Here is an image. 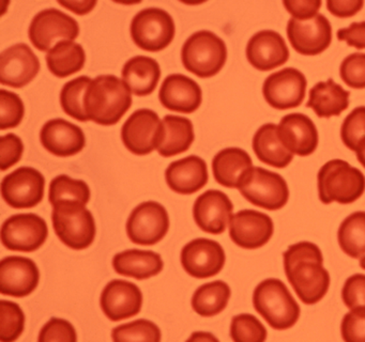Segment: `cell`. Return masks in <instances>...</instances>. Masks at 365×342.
<instances>
[{"label": "cell", "instance_id": "8fae6325", "mask_svg": "<svg viewBox=\"0 0 365 342\" xmlns=\"http://www.w3.org/2000/svg\"><path fill=\"white\" fill-rule=\"evenodd\" d=\"M48 235L46 220L34 213L16 214L1 227L3 245L14 252H35L46 243Z\"/></svg>", "mask_w": 365, "mask_h": 342}, {"label": "cell", "instance_id": "4fadbf2b", "mask_svg": "<svg viewBox=\"0 0 365 342\" xmlns=\"http://www.w3.org/2000/svg\"><path fill=\"white\" fill-rule=\"evenodd\" d=\"M46 179L33 167H21L4 177L1 196L14 209H31L44 197Z\"/></svg>", "mask_w": 365, "mask_h": 342}, {"label": "cell", "instance_id": "836d02e7", "mask_svg": "<svg viewBox=\"0 0 365 342\" xmlns=\"http://www.w3.org/2000/svg\"><path fill=\"white\" fill-rule=\"evenodd\" d=\"M232 291L230 286L222 280L202 284L192 296V308L202 316H215L221 314L228 301Z\"/></svg>", "mask_w": 365, "mask_h": 342}, {"label": "cell", "instance_id": "ffe728a7", "mask_svg": "<svg viewBox=\"0 0 365 342\" xmlns=\"http://www.w3.org/2000/svg\"><path fill=\"white\" fill-rule=\"evenodd\" d=\"M102 311L113 322L125 320L140 314L143 293L135 284L114 279L106 284L100 297Z\"/></svg>", "mask_w": 365, "mask_h": 342}, {"label": "cell", "instance_id": "484cf974", "mask_svg": "<svg viewBox=\"0 0 365 342\" xmlns=\"http://www.w3.org/2000/svg\"><path fill=\"white\" fill-rule=\"evenodd\" d=\"M170 190L181 195H192L208 183V167L200 156L191 155L173 162L165 171Z\"/></svg>", "mask_w": 365, "mask_h": 342}, {"label": "cell", "instance_id": "b9f144b4", "mask_svg": "<svg viewBox=\"0 0 365 342\" xmlns=\"http://www.w3.org/2000/svg\"><path fill=\"white\" fill-rule=\"evenodd\" d=\"M25 115L24 103L22 98L14 93L3 89L0 91V130L16 128L22 122Z\"/></svg>", "mask_w": 365, "mask_h": 342}, {"label": "cell", "instance_id": "f907efd6", "mask_svg": "<svg viewBox=\"0 0 365 342\" xmlns=\"http://www.w3.org/2000/svg\"><path fill=\"white\" fill-rule=\"evenodd\" d=\"M364 6L362 0H328L327 8L334 16L345 19L356 15Z\"/></svg>", "mask_w": 365, "mask_h": 342}, {"label": "cell", "instance_id": "4316f807", "mask_svg": "<svg viewBox=\"0 0 365 342\" xmlns=\"http://www.w3.org/2000/svg\"><path fill=\"white\" fill-rule=\"evenodd\" d=\"M254 168L251 156L240 147H226L213 157L215 181L227 188H239Z\"/></svg>", "mask_w": 365, "mask_h": 342}, {"label": "cell", "instance_id": "db71d44e", "mask_svg": "<svg viewBox=\"0 0 365 342\" xmlns=\"http://www.w3.org/2000/svg\"><path fill=\"white\" fill-rule=\"evenodd\" d=\"M356 158H358L360 164L365 168V140L359 145L356 150Z\"/></svg>", "mask_w": 365, "mask_h": 342}, {"label": "cell", "instance_id": "d4e9b609", "mask_svg": "<svg viewBox=\"0 0 365 342\" xmlns=\"http://www.w3.org/2000/svg\"><path fill=\"white\" fill-rule=\"evenodd\" d=\"M161 104L177 113H192L202 104V92L200 85L183 74L168 75L159 92Z\"/></svg>", "mask_w": 365, "mask_h": 342}, {"label": "cell", "instance_id": "c3c4849f", "mask_svg": "<svg viewBox=\"0 0 365 342\" xmlns=\"http://www.w3.org/2000/svg\"><path fill=\"white\" fill-rule=\"evenodd\" d=\"M283 4L287 12L292 15V19L304 21L316 16L322 4L320 0H285Z\"/></svg>", "mask_w": 365, "mask_h": 342}, {"label": "cell", "instance_id": "60d3db41", "mask_svg": "<svg viewBox=\"0 0 365 342\" xmlns=\"http://www.w3.org/2000/svg\"><path fill=\"white\" fill-rule=\"evenodd\" d=\"M341 137L344 145L354 152L365 140V106L356 107L345 118L341 124Z\"/></svg>", "mask_w": 365, "mask_h": 342}, {"label": "cell", "instance_id": "d6a6232c", "mask_svg": "<svg viewBox=\"0 0 365 342\" xmlns=\"http://www.w3.org/2000/svg\"><path fill=\"white\" fill-rule=\"evenodd\" d=\"M46 59L50 72L65 78L82 70L86 53L82 45L73 41H61L48 51Z\"/></svg>", "mask_w": 365, "mask_h": 342}, {"label": "cell", "instance_id": "7a4b0ae2", "mask_svg": "<svg viewBox=\"0 0 365 342\" xmlns=\"http://www.w3.org/2000/svg\"><path fill=\"white\" fill-rule=\"evenodd\" d=\"M131 106V90L115 75L96 77L84 96V109L88 120L99 125H115Z\"/></svg>", "mask_w": 365, "mask_h": 342}, {"label": "cell", "instance_id": "f6af8a7d", "mask_svg": "<svg viewBox=\"0 0 365 342\" xmlns=\"http://www.w3.org/2000/svg\"><path fill=\"white\" fill-rule=\"evenodd\" d=\"M341 337L346 342H365V308L350 309L341 325Z\"/></svg>", "mask_w": 365, "mask_h": 342}, {"label": "cell", "instance_id": "f5cc1de1", "mask_svg": "<svg viewBox=\"0 0 365 342\" xmlns=\"http://www.w3.org/2000/svg\"><path fill=\"white\" fill-rule=\"evenodd\" d=\"M187 341H202V342H211V341H219L215 336H213L211 333H204V331H197V333H192L191 337L187 338Z\"/></svg>", "mask_w": 365, "mask_h": 342}, {"label": "cell", "instance_id": "4dcf8cb0", "mask_svg": "<svg viewBox=\"0 0 365 342\" xmlns=\"http://www.w3.org/2000/svg\"><path fill=\"white\" fill-rule=\"evenodd\" d=\"M161 77L160 64L146 56H135L125 62L123 81L135 95H149L155 91Z\"/></svg>", "mask_w": 365, "mask_h": 342}, {"label": "cell", "instance_id": "11a10c76", "mask_svg": "<svg viewBox=\"0 0 365 342\" xmlns=\"http://www.w3.org/2000/svg\"><path fill=\"white\" fill-rule=\"evenodd\" d=\"M360 266H361V269H363L365 271V256H363V258H361Z\"/></svg>", "mask_w": 365, "mask_h": 342}, {"label": "cell", "instance_id": "f35d334b", "mask_svg": "<svg viewBox=\"0 0 365 342\" xmlns=\"http://www.w3.org/2000/svg\"><path fill=\"white\" fill-rule=\"evenodd\" d=\"M114 341L159 342L162 339L161 329L157 324L145 318L133 321L115 327L112 331Z\"/></svg>", "mask_w": 365, "mask_h": 342}, {"label": "cell", "instance_id": "6da1fadb", "mask_svg": "<svg viewBox=\"0 0 365 342\" xmlns=\"http://www.w3.org/2000/svg\"><path fill=\"white\" fill-rule=\"evenodd\" d=\"M284 271L305 305L319 303L330 288V274L324 267L322 250L311 242H299L283 254Z\"/></svg>", "mask_w": 365, "mask_h": 342}, {"label": "cell", "instance_id": "bcb514c9", "mask_svg": "<svg viewBox=\"0 0 365 342\" xmlns=\"http://www.w3.org/2000/svg\"><path fill=\"white\" fill-rule=\"evenodd\" d=\"M24 152L22 139L16 134L5 135L0 138V165L1 171H6L20 162Z\"/></svg>", "mask_w": 365, "mask_h": 342}, {"label": "cell", "instance_id": "44dd1931", "mask_svg": "<svg viewBox=\"0 0 365 342\" xmlns=\"http://www.w3.org/2000/svg\"><path fill=\"white\" fill-rule=\"evenodd\" d=\"M234 205L221 190H210L197 197L193 205L196 224L205 232L221 234L232 217Z\"/></svg>", "mask_w": 365, "mask_h": 342}, {"label": "cell", "instance_id": "816d5d0a", "mask_svg": "<svg viewBox=\"0 0 365 342\" xmlns=\"http://www.w3.org/2000/svg\"><path fill=\"white\" fill-rule=\"evenodd\" d=\"M57 2L63 8L68 9V10L72 11V12L78 15L88 14L97 6L96 0H83V1H61L59 0Z\"/></svg>", "mask_w": 365, "mask_h": 342}, {"label": "cell", "instance_id": "7bdbcfd3", "mask_svg": "<svg viewBox=\"0 0 365 342\" xmlns=\"http://www.w3.org/2000/svg\"><path fill=\"white\" fill-rule=\"evenodd\" d=\"M339 75L348 87L354 89L365 88V53H354L343 60Z\"/></svg>", "mask_w": 365, "mask_h": 342}, {"label": "cell", "instance_id": "8d00e7d4", "mask_svg": "<svg viewBox=\"0 0 365 342\" xmlns=\"http://www.w3.org/2000/svg\"><path fill=\"white\" fill-rule=\"evenodd\" d=\"M93 79L80 76L68 81L61 92V104L63 111L81 122L89 121L84 109V96Z\"/></svg>", "mask_w": 365, "mask_h": 342}, {"label": "cell", "instance_id": "7402d4cb", "mask_svg": "<svg viewBox=\"0 0 365 342\" xmlns=\"http://www.w3.org/2000/svg\"><path fill=\"white\" fill-rule=\"evenodd\" d=\"M247 58L254 68L266 72L285 64L289 59V49L281 34L262 30L250 38Z\"/></svg>", "mask_w": 365, "mask_h": 342}, {"label": "cell", "instance_id": "52a82bcc", "mask_svg": "<svg viewBox=\"0 0 365 342\" xmlns=\"http://www.w3.org/2000/svg\"><path fill=\"white\" fill-rule=\"evenodd\" d=\"M238 190L252 204L268 211L281 209L289 199L285 179L262 167H254Z\"/></svg>", "mask_w": 365, "mask_h": 342}, {"label": "cell", "instance_id": "3957f363", "mask_svg": "<svg viewBox=\"0 0 365 342\" xmlns=\"http://www.w3.org/2000/svg\"><path fill=\"white\" fill-rule=\"evenodd\" d=\"M253 305L277 331L292 328L300 318V306L286 284L277 278H268L257 284L253 293Z\"/></svg>", "mask_w": 365, "mask_h": 342}, {"label": "cell", "instance_id": "e575fe53", "mask_svg": "<svg viewBox=\"0 0 365 342\" xmlns=\"http://www.w3.org/2000/svg\"><path fill=\"white\" fill-rule=\"evenodd\" d=\"M339 247L350 258L365 256V212H354L341 222L337 232Z\"/></svg>", "mask_w": 365, "mask_h": 342}, {"label": "cell", "instance_id": "f546056e", "mask_svg": "<svg viewBox=\"0 0 365 342\" xmlns=\"http://www.w3.org/2000/svg\"><path fill=\"white\" fill-rule=\"evenodd\" d=\"M349 96V91L330 78L316 83L309 90L307 107L313 109L319 118L335 117L348 108Z\"/></svg>", "mask_w": 365, "mask_h": 342}, {"label": "cell", "instance_id": "d590c367", "mask_svg": "<svg viewBox=\"0 0 365 342\" xmlns=\"http://www.w3.org/2000/svg\"><path fill=\"white\" fill-rule=\"evenodd\" d=\"M48 200L53 207L61 202H78L86 205L91 200V190L82 180H74L67 175H57L51 182Z\"/></svg>", "mask_w": 365, "mask_h": 342}, {"label": "cell", "instance_id": "1f68e13d", "mask_svg": "<svg viewBox=\"0 0 365 342\" xmlns=\"http://www.w3.org/2000/svg\"><path fill=\"white\" fill-rule=\"evenodd\" d=\"M162 124L163 132L161 142L157 149L160 155L170 157L190 149L195 138L191 120L179 115H168L164 117Z\"/></svg>", "mask_w": 365, "mask_h": 342}, {"label": "cell", "instance_id": "e0dca14e", "mask_svg": "<svg viewBox=\"0 0 365 342\" xmlns=\"http://www.w3.org/2000/svg\"><path fill=\"white\" fill-rule=\"evenodd\" d=\"M274 232L270 216L254 209H242L232 215L230 237L239 247L257 249L266 245Z\"/></svg>", "mask_w": 365, "mask_h": 342}, {"label": "cell", "instance_id": "2e32d148", "mask_svg": "<svg viewBox=\"0 0 365 342\" xmlns=\"http://www.w3.org/2000/svg\"><path fill=\"white\" fill-rule=\"evenodd\" d=\"M180 258L185 271L197 279L217 275L226 261L223 247L217 242L204 237L189 242L181 250Z\"/></svg>", "mask_w": 365, "mask_h": 342}, {"label": "cell", "instance_id": "cb8c5ba5", "mask_svg": "<svg viewBox=\"0 0 365 342\" xmlns=\"http://www.w3.org/2000/svg\"><path fill=\"white\" fill-rule=\"evenodd\" d=\"M282 142L294 155L309 156L317 149L318 130L311 118L294 113L282 118L279 124Z\"/></svg>", "mask_w": 365, "mask_h": 342}, {"label": "cell", "instance_id": "74e56055", "mask_svg": "<svg viewBox=\"0 0 365 342\" xmlns=\"http://www.w3.org/2000/svg\"><path fill=\"white\" fill-rule=\"evenodd\" d=\"M24 328L25 314L22 308L14 301H0V341H16Z\"/></svg>", "mask_w": 365, "mask_h": 342}, {"label": "cell", "instance_id": "5bb4252c", "mask_svg": "<svg viewBox=\"0 0 365 342\" xmlns=\"http://www.w3.org/2000/svg\"><path fill=\"white\" fill-rule=\"evenodd\" d=\"M307 86V81L302 72L294 68H283L267 77L262 94L272 108L286 110L302 104Z\"/></svg>", "mask_w": 365, "mask_h": 342}, {"label": "cell", "instance_id": "9c48e42d", "mask_svg": "<svg viewBox=\"0 0 365 342\" xmlns=\"http://www.w3.org/2000/svg\"><path fill=\"white\" fill-rule=\"evenodd\" d=\"M29 34L36 48L48 51L61 40H76L80 34V26L73 17L63 11L46 9L34 17Z\"/></svg>", "mask_w": 365, "mask_h": 342}, {"label": "cell", "instance_id": "5b68a950", "mask_svg": "<svg viewBox=\"0 0 365 342\" xmlns=\"http://www.w3.org/2000/svg\"><path fill=\"white\" fill-rule=\"evenodd\" d=\"M181 60L189 72L208 78L217 75L225 66L227 47L217 34L209 30H200L185 41Z\"/></svg>", "mask_w": 365, "mask_h": 342}, {"label": "cell", "instance_id": "ee69618b", "mask_svg": "<svg viewBox=\"0 0 365 342\" xmlns=\"http://www.w3.org/2000/svg\"><path fill=\"white\" fill-rule=\"evenodd\" d=\"M39 342H76L78 333L69 321L52 318L43 327L38 338Z\"/></svg>", "mask_w": 365, "mask_h": 342}, {"label": "cell", "instance_id": "30bf717a", "mask_svg": "<svg viewBox=\"0 0 365 342\" xmlns=\"http://www.w3.org/2000/svg\"><path fill=\"white\" fill-rule=\"evenodd\" d=\"M125 229L132 243L142 246L155 245L168 234L170 216L161 203L146 201L131 212Z\"/></svg>", "mask_w": 365, "mask_h": 342}, {"label": "cell", "instance_id": "277c9868", "mask_svg": "<svg viewBox=\"0 0 365 342\" xmlns=\"http://www.w3.org/2000/svg\"><path fill=\"white\" fill-rule=\"evenodd\" d=\"M318 196L324 204H350L365 192V177L343 160L327 162L317 175Z\"/></svg>", "mask_w": 365, "mask_h": 342}, {"label": "cell", "instance_id": "7dc6e473", "mask_svg": "<svg viewBox=\"0 0 365 342\" xmlns=\"http://www.w3.org/2000/svg\"><path fill=\"white\" fill-rule=\"evenodd\" d=\"M341 299L349 309L365 308V275L356 274L346 280L341 289Z\"/></svg>", "mask_w": 365, "mask_h": 342}, {"label": "cell", "instance_id": "d6986e66", "mask_svg": "<svg viewBox=\"0 0 365 342\" xmlns=\"http://www.w3.org/2000/svg\"><path fill=\"white\" fill-rule=\"evenodd\" d=\"M40 271L35 261L26 256H6L0 262V292L12 297H25L39 284Z\"/></svg>", "mask_w": 365, "mask_h": 342}, {"label": "cell", "instance_id": "603a6c76", "mask_svg": "<svg viewBox=\"0 0 365 342\" xmlns=\"http://www.w3.org/2000/svg\"><path fill=\"white\" fill-rule=\"evenodd\" d=\"M40 141L50 153L61 157L76 155L86 145L82 128L63 119L46 122L40 132Z\"/></svg>", "mask_w": 365, "mask_h": 342}, {"label": "cell", "instance_id": "ab89813d", "mask_svg": "<svg viewBox=\"0 0 365 342\" xmlns=\"http://www.w3.org/2000/svg\"><path fill=\"white\" fill-rule=\"evenodd\" d=\"M267 335L266 327L256 316L241 314L232 318L230 337L235 342H264Z\"/></svg>", "mask_w": 365, "mask_h": 342}, {"label": "cell", "instance_id": "9a60e30c", "mask_svg": "<svg viewBox=\"0 0 365 342\" xmlns=\"http://www.w3.org/2000/svg\"><path fill=\"white\" fill-rule=\"evenodd\" d=\"M286 31L290 44L301 55H319L332 42V27L322 14L304 21L290 19Z\"/></svg>", "mask_w": 365, "mask_h": 342}, {"label": "cell", "instance_id": "7c38bea8", "mask_svg": "<svg viewBox=\"0 0 365 342\" xmlns=\"http://www.w3.org/2000/svg\"><path fill=\"white\" fill-rule=\"evenodd\" d=\"M163 124L151 109L134 111L121 128L125 147L136 155H147L158 149L162 139Z\"/></svg>", "mask_w": 365, "mask_h": 342}, {"label": "cell", "instance_id": "681fc988", "mask_svg": "<svg viewBox=\"0 0 365 342\" xmlns=\"http://www.w3.org/2000/svg\"><path fill=\"white\" fill-rule=\"evenodd\" d=\"M337 38L356 49L365 48V21L352 23L349 27L341 28L337 31Z\"/></svg>", "mask_w": 365, "mask_h": 342}, {"label": "cell", "instance_id": "83f0119b", "mask_svg": "<svg viewBox=\"0 0 365 342\" xmlns=\"http://www.w3.org/2000/svg\"><path fill=\"white\" fill-rule=\"evenodd\" d=\"M161 256L153 250L129 249L119 252L113 259V267L119 275L148 279L163 269Z\"/></svg>", "mask_w": 365, "mask_h": 342}, {"label": "cell", "instance_id": "f1b7e54d", "mask_svg": "<svg viewBox=\"0 0 365 342\" xmlns=\"http://www.w3.org/2000/svg\"><path fill=\"white\" fill-rule=\"evenodd\" d=\"M253 150L260 162L274 168H285L294 158V154L282 142L279 125L274 123L258 128L253 137Z\"/></svg>", "mask_w": 365, "mask_h": 342}, {"label": "cell", "instance_id": "ba28073f", "mask_svg": "<svg viewBox=\"0 0 365 342\" xmlns=\"http://www.w3.org/2000/svg\"><path fill=\"white\" fill-rule=\"evenodd\" d=\"M131 36L140 48L160 51L166 48L175 38L174 19L163 9L148 8L140 11L132 19Z\"/></svg>", "mask_w": 365, "mask_h": 342}, {"label": "cell", "instance_id": "ac0fdd59", "mask_svg": "<svg viewBox=\"0 0 365 342\" xmlns=\"http://www.w3.org/2000/svg\"><path fill=\"white\" fill-rule=\"evenodd\" d=\"M40 71L39 58L24 43L12 45L0 55V83L23 88L35 79Z\"/></svg>", "mask_w": 365, "mask_h": 342}, {"label": "cell", "instance_id": "8992f818", "mask_svg": "<svg viewBox=\"0 0 365 342\" xmlns=\"http://www.w3.org/2000/svg\"><path fill=\"white\" fill-rule=\"evenodd\" d=\"M52 222L57 237L72 249H85L95 241V218L84 204L61 202L54 205Z\"/></svg>", "mask_w": 365, "mask_h": 342}]
</instances>
